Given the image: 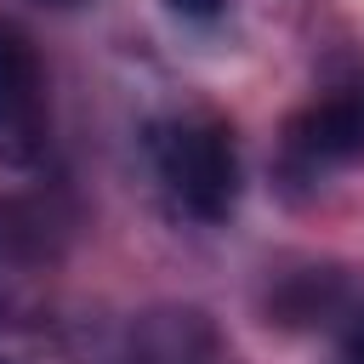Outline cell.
I'll return each mask as SVG.
<instances>
[{"label": "cell", "instance_id": "6da1fadb", "mask_svg": "<svg viewBox=\"0 0 364 364\" xmlns=\"http://www.w3.org/2000/svg\"><path fill=\"white\" fill-rule=\"evenodd\" d=\"M148 154H154L159 182L171 188V199H176L193 222H228V216H233L245 176H239L233 131H228L216 114L159 119L154 136H148Z\"/></svg>", "mask_w": 364, "mask_h": 364}, {"label": "cell", "instance_id": "7a4b0ae2", "mask_svg": "<svg viewBox=\"0 0 364 364\" xmlns=\"http://www.w3.org/2000/svg\"><path fill=\"white\" fill-rule=\"evenodd\" d=\"M353 159H364V74L336 80L324 97H313L284 125V171L290 176H318V171H336Z\"/></svg>", "mask_w": 364, "mask_h": 364}, {"label": "cell", "instance_id": "3957f363", "mask_svg": "<svg viewBox=\"0 0 364 364\" xmlns=\"http://www.w3.org/2000/svg\"><path fill=\"white\" fill-rule=\"evenodd\" d=\"M51 108H46V68L17 23L0 17V165H34L46 154Z\"/></svg>", "mask_w": 364, "mask_h": 364}, {"label": "cell", "instance_id": "277c9868", "mask_svg": "<svg viewBox=\"0 0 364 364\" xmlns=\"http://www.w3.org/2000/svg\"><path fill=\"white\" fill-rule=\"evenodd\" d=\"M176 17H188V23H210V17H222L228 11V0H165Z\"/></svg>", "mask_w": 364, "mask_h": 364}, {"label": "cell", "instance_id": "5b68a950", "mask_svg": "<svg viewBox=\"0 0 364 364\" xmlns=\"http://www.w3.org/2000/svg\"><path fill=\"white\" fill-rule=\"evenodd\" d=\"M341 364H364V313L353 318V330H347V341H341Z\"/></svg>", "mask_w": 364, "mask_h": 364}, {"label": "cell", "instance_id": "8992f818", "mask_svg": "<svg viewBox=\"0 0 364 364\" xmlns=\"http://www.w3.org/2000/svg\"><path fill=\"white\" fill-rule=\"evenodd\" d=\"M34 6H80V0H34Z\"/></svg>", "mask_w": 364, "mask_h": 364}]
</instances>
